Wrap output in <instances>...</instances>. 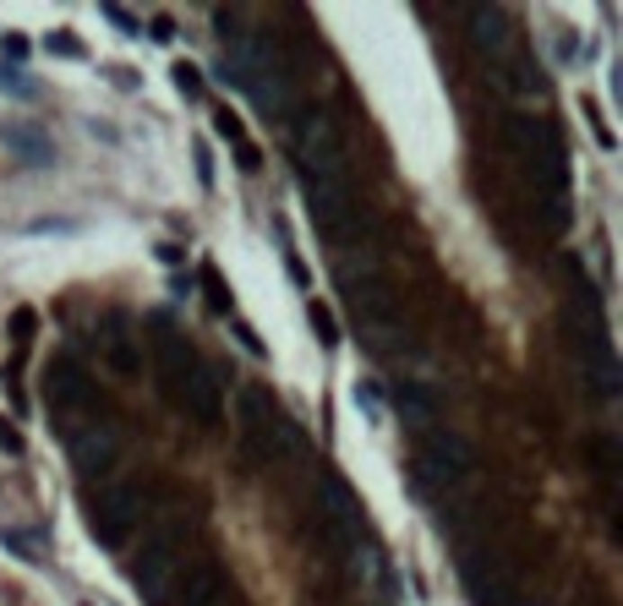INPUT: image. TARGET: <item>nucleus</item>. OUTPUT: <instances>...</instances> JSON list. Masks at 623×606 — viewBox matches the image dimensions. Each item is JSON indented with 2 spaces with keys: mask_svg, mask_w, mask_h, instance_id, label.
<instances>
[{
  "mask_svg": "<svg viewBox=\"0 0 623 606\" xmlns=\"http://www.w3.org/2000/svg\"><path fill=\"white\" fill-rule=\"evenodd\" d=\"M236 159H241V170H263V148H257V143H241Z\"/></svg>",
  "mask_w": 623,
  "mask_h": 606,
  "instance_id": "obj_30",
  "label": "nucleus"
},
{
  "mask_svg": "<svg viewBox=\"0 0 623 606\" xmlns=\"http://www.w3.org/2000/svg\"><path fill=\"white\" fill-rule=\"evenodd\" d=\"M301 197H307V214L317 224V235L344 241L356 224V191L351 175H301Z\"/></svg>",
  "mask_w": 623,
  "mask_h": 606,
  "instance_id": "obj_6",
  "label": "nucleus"
},
{
  "mask_svg": "<svg viewBox=\"0 0 623 606\" xmlns=\"http://www.w3.org/2000/svg\"><path fill=\"white\" fill-rule=\"evenodd\" d=\"M0 137H6V148H12L22 164H33V170H49V164H55V143L44 137L39 126H28V120H12Z\"/></svg>",
  "mask_w": 623,
  "mask_h": 606,
  "instance_id": "obj_18",
  "label": "nucleus"
},
{
  "mask_svg": "<svg viewBox=\"0 0 623 606\" xmlns=\"http://www.w3.org/2000/svg\"><path fill=\"white\" fill-rule=\"evenodd\" d=\"M214 72H219V83L241 88L263 115H273V120H290L296 115V83L285 72L280 49H273L263 33H236V44L225 49V60L214 66Z\"/></svg>",
  "mask_w": 623,
  "mask_h": 606,
  "instance_id": "obj_1",
  "label": "nucleus"
},
{
  "mask_svg": "<svg viewBox=\"0 0 623 606\" xmlns=\"http://www.w3.org/2000/svg\"><path fill=\"white\" fill-rule=\"evenodd\" d=\"M44 399H49V416L60 421V432H66V426H77V421L88 416L93 382H88V372H83L77 356H66V350H60V356L44 366Z\"/></svg>",
  "mask_w": 623,
  "mask_h": 606,
  "instance_id": "obj_8",
  "label": "nucleus"
},
{
  "mask_svg": "<svg viewBox=\"0 0 623 606\" xmlns=\"http://www.w3.org/2000/svg\"><path fill=\"white\" fill-rule=\"evenodd\" d=\"M503 148L547 186V191H569V175H564V148L552 137L547 120H525V115H509L503 120Z\"/></svg>",
  "mask_w": 623,
  "mask_h": 606,
  "instance_id": "obj_4",
  "label": "nucleus"
},
{
  "mask_svg": "<svg viewBox=\"0 0 623 606\" xmlns=\"http://www.w3.org/2000/svg\"><path fill=\"white\" fill-rule=\"evenodd\" d=\"M12 328H17V339H33V328H39L33 306H17V312H12Z\"/></svg>",
  "mask_w": 623,
  "mask_h": 606,
  "instance_id": "obj_29",
  "label": "nucleus"
},
{
  "mask_svg": "<svg viewBox=\"0 0 623 606\" xmlns=\"http://www.w3.org/2000/svg\"><path fill=\"white\" fill-rule=\"evenodd\" d=\"M202 290H208V312L230 317V290H225V279H219V268H202Z\"/></svg>",
  "mask_w": 623,
  "mask_h": 606,
  "instance_id": "obj_22",
  "label": "nucleus"
},
{
  "mask_svg": "<svg viewBox=\"0 0 623 606\" xmlns=\"http://www.w3.org/2000/svg\"><path fill=\"white\" fill-rule=\"evenodd\" d=\"M148 39L170 44V39H175V22H170V17H154V22H148Z\"/></svg>",
  "mask_w": 623,
  "mask_h": 606,
  "instance_id": "obj_33",
  "label": "nucleus"
},
{
  "mask_svg": "<svg viewBox=\"0 0 623 606\" xmlns=\"http://www.w3.org/2000/svg\"><path fill=\"white\" fill-rule=\"evenodd\" d=\"M104 22H115L120 33H143V22H137V17H131L126 6H104Z\"/></svg>",
  "mask_w": 623,
  "mask_h": 606,
  "instance_id": "obj_28",
  "label": "nucleus"
},
{
  "mask_svg": "<svg viewBox=\"0 0 623 606\" xmlns=\"http://www.w3.org/2000/svg\"><path fill=\"white\" fill-rule=\"evenodd\" d=\"M170 77H175V88H181L186 99H197V93H202V72H197L191 60H175V72H170Z\"/></svg>",
  "mask_w": 623,
  "mask_h": 606,
  "instance_id": "obj_27",
  "label": "nucleus"
},
{
  "mask_svg": "<svg viewBox=\"0 0 623 606\" xmlns=\"http://www.w3.org/2000/svg\"><path fill=\"white\" fill-rule=\"evenodd\" d=\"M307 317H312V328H317V339H323V345H339V322H334V312H328V306H317V301H312V306H307Z\"/></svg>",
  "mask_w": 623,
  "mask_h": 606,
  "instance_id": "obj_24",
  "label": "nucleus"
},
{
  "mask_svg": "<svg viewBox=\"0 0 623 606\" xmlns=\"http://www.w3.org/2000/svg\"><path fill=\"white\" fill-rule=\"evenodd\" d=\"M165 606H236V595H230V584H225L219 558H191V563L175 574V584H170Z\"/></svg>",
  "mask_w": 623,
  "mask_h": 606,
  "instance_id": "obj_13",
  "label": "nucleus"
},
{
  "mask_svg": "<svg viewBox=\"0 0 623 606\" xmlns=\"http://www.w3.org/2000/svg\"><path fill=\"white\" fill-rule=\"evenodd\" d=\"M0 448H6V453H22V432H17L12 421H0Z\"/></svg>",
  "mask_w": 623,
  "mask_h": 606,
  "instance_id": "obj_31",
  "label": "nucleus"
},
{
  "mask_svg": "<svg viewBox=\"0 0 623 606\" xmlns=\"http://www.w3.org/2000/svg\"><path fill=\"white\" fill-rule=\"evenodd\" d=\"M110 77H115V88H137V72H126V66H115Z\"/></svg>",
  "mask_w": 623,
  "mask_h": 606,
  "instance_id": "obj_35",
  "label": "nucleus"
},
{
  "mask_svg": "<svg viewBox=\"0 0 623 606\" xmlns=\"http://www.w3.org/2000/svg\"><path fill=\"white\" fill-rule=\"evenodd\" d=\"M394 410H399L405 426H415V432H432V426H438V399H432L422 382H399V388H394Z\"/></svg>",
  "mask_w": 623,
  "mask_h": 606,
  "instance_id": "obj_19",
  "label": "nucleus"
},
{
  "mask_svg": "<svg viewBox=\"0 0 623 606\" xmlns=\"http://www.w3.org/2000/svg\"><path fill=\"white\" fill-rule=\"evenodd\" d=\"M0 547H6L12 558H22V563H44V547L33 541V535H22V530H0Z\"/></svg>",
  "mask_w": 623,
  "mask_h": 606,
  "instance_id": "obj_21",
  "label": "nucleus"
},
{
  "mask_svg": "<svg viewBox=\"0 0 623 606\" xmlns=\"http://www.w3.org/2000/svg\"><path fill=\"white\" fill-rule=\"evenodd\" d=\"M99 356H104V366L115 377H137V372H143V339H137V328L120 312L99 317Z\"/></svg>",
  "mask_w": 623,
  "mask_h": 606,
  "instance_id": "obj_15",
  "label": "nucleus"
},
{
  "mask_svg": "<svg viewBox=\"0 0 623 606\" xmlns=\"http://www.w3.org/2000/svg\"><path fill=\"white\" fill-rule=\"evenodd\" d=\"M175 410H186L197 426H214L219 416H225V377H219V366H197L191 372V382H186V393H181V404Z\"/></svg>",
  "mask_w": 623,
  "mask_h": 606,
  "instance_id": "obj_16",
  "label": "nucleus"
},
{
  "mask_svg": "<svg viewBox=\"0 0 623 606\" xmlns=\"http://www.w3.org/2000/svg\"><path fill=\"white\" fill-rule=\"evenodd\" d=\"M143 514H148V492L137 481H104L99 497L88 503V530H93L99 547H120L126 535L143 524Z\"/></svg>",
  "mask_w": 623,
  "mask_h": 606,
  "instance_id": "obj_5",
  "label": "nucleus"
},
{
  "mask_svg": "<svg viewBox=\"0 0 623 606\" xmlns=\"http://www.w3.org/2000/svg\"><path fill=\"white\" fill-rule=\"evenodd\" d=\"M317 524H323V535H328V547L334 552H361V508H356V497L344 492L339 481H323V508H317Z\"/></svg>",
  "mask_w": 623,
  "mask_h": 606,
  "instance_id": "obj_14",
  "label": "nucleus"
},
{
  "mask_svg": "<svg viewBox=\"0 0 623 606\" xmlns=\"http://www.w3.org/2000/svg\"><path fill=\"white\" fill-rule=\"evenodd\" d=\"M191 524H197V519H191V508H181V503H170V508H159V514L148 519L143 552H137V563H131V584L143 590V601H148V606H165V595H170L175 574L186 568Z\"/></svg>",
  "mask_w": 623,
  "mask_h": 606,
  "instance_id": "obj_2",
  "label": "nucleus"
},
{
  "mask_svg": "<svg viewBox=\"0 0 623 606\" xmlns=\"http://www.w3.org/2000/svg\"><path fill=\"white\" fill-rule=\"evenodd\" d=\"M465 584H470L476 606H509L514 601V590H509V579L493 558H465Z\"/></svg>",
  "mask_w": 623,
  "mask_h": 606,
  "instance_id": "obj_17",
  "label": "nucleus"
},
{
  "mask_svg": "<svg viewBox=\"0 0 623 606\" xmlns=\"http://www.w3.org/2000/svg\"><path fill=\"white\" fill-rule=\"evenodd\" d=\"M0 93H17V99H33L39 88L28 83V72H17V66H0Z\"/></svg>",
  "mask_w": 623,
  "mask_h": 606,
  "instance_id": "obj_25",
  "label": "nucleus"
},
{
  "mask_svg": "<svg viewBox=\"0 0 623 606\" xmlns=\"http://www.w3.org/2000/svg\"><path fill=\"white\" fill-rule=\"evenodd\" d=\"M66 448H72V464L88 470V476H104V470L120 459V426L104 416H83L77 426H66Z\"/></svg>",
  "mask_w": 623,
  "mask_h": 606,
  "instance_id": "obj_12",
  "label": "nucleus"
},
{
  "mask_svg": "<svg viewBox=\"0 0 623 606\" xmlns=\"http://www.w3.org/2000/svg\"><path fill=\"white\" fill-rule=\"evenodd\" d=\"M236 432H241V453L252 464H280L296 453V426L290 416L280 410V399H273L268 388L246 382L236 393Z\"/></svg>",
  "mask_w": 623,
  "mask_h": 606,
  "instance_id": "obj_3",
  "label": "nucleus"
},
{
  "mask_svg": "<svg viewBox=\"0 0 623 606\" xmlns=\"http://www.w3.org/2000/svg\"><path fill=\"white\" fill-rule=\"evenodd\" d=\"M465 39L481 60H493V72H509V66H520V28L503 6H470L465 12Z\"/></svg>",
  "mask_w": 623,
  "mask_h": 606,
  "instance_id": "obj_7",
  "label": "nucleus"
},
{
  "mask_svg": "<svg viewBox=\"0 0 623 606\" xmlns=\"http://www.w3.org/2000/svg\"><path fill=\"white\" fill-rule=\"evenodd\" d=\"M44 49H49V55H60V60H83V55H88V49H83V39H77L72 28H55V33L44 39Z\"/></svg>",
  "mask_w": 623,
  "mask_h": 606,
  "instance_id": "obj_23",
  "label": "nucleus"
},
{
  "mask_svg": "<svg viewBox=\"0 0 623 606\" xmlns=\"http://www.w3.org/2000/svg\"><path fill=\"white\" fill-rule=\"evenodd\" d=\"M236 339H241V345H246L252 356H263V350H268V345L257 339V328H246V322H236Z\"/></svg>",
  "mask_w": 623,
  "mask_h": 606,
  "instance_id": "obj_32",
  "label": "nucleus"
},
{
  "mask_svg": "<svg viewBox=\"0 0 623 606\" xmlns=\"http://www.w3.org/2000/svg\"><path fill=\"white\" fill-rule=\"evenodd\" d=\"M415 470H422V487H449V481H459V476H470V470H476V448H470L459 432L432 426V432H422Z\"/></svg>",
  "mask_w": 623,
  "mask_h": 606,
  "instance_id": "obj_10",
  "label": "nucleus"
},
{
  "mask_svg": "<svg viewBox=\"0 0 623 606\" xmlns=\"http://www.w3.org/2000/svg\"><path fill=\"white\" fill-rule=\"evenodd\" d=\"M361 322V339L378 350V356H388V350H399L410 333H405V322H399V312H383V317H356Z\"/></svg>",
  "mask_w": 623,
  "mask_h": 606,
  "instance_id": "obj_20",
  "label": "nucleus"
},
{
  "mask_svg": "<svg viewBox=\"0 0 623 606\" xmlns=\"http://www.w3.org/2000/svg\"><path fill=\"white\" fill-rule=\"evenodd\" d=\"M154 328H159V333H154V372H159V388H165L170 404H181V393H186L191 372L202 366V356H197V345L186 339L181 328H170V322H154Z\"/></svg>",
  "mask_w": 623,
  "mask_h": 606,
  "instance_id": "obj_11",
  "label": "nucleus"
},
{
  "mask_svg": "<svg viewBox=\"0 0 623 606\" xmlns=\"http://www.w3.org/2000/svg\"><path fill=\"white\" fill-rule=\"evenodd\" d=\"M296 159H301V175H351L344 170V137L323 110H307L296 120Z\"/></svg>",
  "mask_w": 623,
  "mask_h": 606,
  "instance_id": "obj_9",
  "label": "nucleus"
},
{
  "mask_svg": "<svg viewBox=\"0 0 623 606\" xmlns=\"http://www.w3.org/2000/svg\"><path fill=\"white\" fill-rule=\"evenodd\" d=\"M214 131H219V137H225L230 148H241V143H246V126H241V115H230V110H219V115H214Z\"/></svg>",
  "mask_w": 623,
  "mask_h": 606,
  "instance_id": "obj_26",
  "label": "nucleus"
},
{
  "mask_svg": "<svg viewBox=\"0 0 623 606\" xmlns=\"http://www.w3.org/2000/svg\"><path fill=\"white\" fill-rule=\"evenodd\" d=\"M12 60H28V39L22 33H6V66Z\"/></svg>",
  "mask_w": 623,
  "mask_h": 606,
  "instance_id": "obj_34",
  "label": "nucleus"
}]
</instances>
